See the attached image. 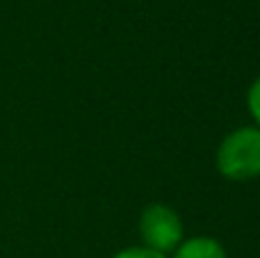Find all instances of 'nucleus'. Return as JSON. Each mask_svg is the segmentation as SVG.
<instances>
[{"label": "nucleus", "mask_w": 260, "mask_h": 258, "mask_svg": "<svg viewBox=\"0 0 260 258\" xmlns=\"http://www.w3.org/2000/svg\"><path fill=\"white\" fill-rule=\"evenodd\" d=\"M217 167L229 181L260 176V128H238L217 151Z\"/></svg>", "instance_id": "obj_1"}, {"label": "nucleus", "mask_w": 260, "mask_h": 258, "mask_svg": "<svg viewBox=\"0 0 260 258\" xmlns=\"http://www.w3.org/2000/svg\"><path fill=\"white\" fill-rule=\"evenodd\" d=\"M139 233H142L148 249L165 254L180 242L183 224H180L178 213L171 210L169 206L151 204L144 208L142 217H139Z\"/></svg>", "instance_id": "obj_2"}, {"label": "nucleus", "mask_w": 260, "mask_h": 258, "mask_svg": "<svg viewBox=\"0 0 260 258\" xmlns=\"http://www.w3.org/2000/svg\"><path fill=\"white\" fill-rule=\"evenodd\" d=\"M174 258H229V256H226L224 247L217 240L199 236V238L187 240L185 245H180Z\"/></svg>", "instance_id": "obj_3"}, {"label": "nucleus", "mask_w": 260, "mask_h": 258, "mask_svg": "<svg viewBox=\"0 0 260 258\" xmlns=\"http://www.w3.org/2000/svg\"><path fill=\"white\" fill-rule=\"evenodd\" d=\"M247 103H249V110H251V117L256 119V123L260 126V76L253 80L251 89H249Z\"/></svg>", "instance_id": "obj_4"}, {"label": "nucleus", "mask_w": 260, "mask_h": 258, "mask_svg": "<svg viewBox=\"0 0 260 258\" xmlns=\"http://www.w3.org/2000/svg\"><path fill=\"white\" fill-rule=\"evenodd\" d=\"M114 258H167V256L160 254V251L148 249V247H128V249L119 251Z\"/></svg>", "instance_id": "obj_5"}]
</instances>
